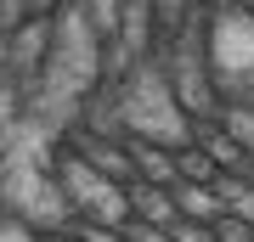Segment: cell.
<instances>
[{"label": "cell", "mask_w": 254, "mask_h": 242, "mask_svg": "<svg viewBox=\"0 0 254 242\" xmlns=\"http://www.w3.org/2000/svg\"><path fill=\"white\" fill-rule=\"evenodd\" d=\"M57 192L73 203V214L85 220H102V225H125L130 220V203H125V186L102 180L79 152H63L57 158Z\"/></svg>", "instance_id": "cell-1"}, {"label": "cell", "mask_w": 254, "mask_h": 242, "mask_svg": "<svg viewBox=\"0 0 254 242\" xmlns=\"http://www.w3.org/2000/svg\"><path fill=\"white\" fill-rule=\"evenodd\" d=\"M125 152L136 180H153V186H175V146L153 141V135H125Z\"/></svg>", "instance_id": "cell-2"}, {"label": "cell", "mask_w": 254, "mask_h": 242, "mask_svg": "<svg viewBox=\"0 0 254 242\" xmlns=\"http://www.w3.org/2000/svg\"><path fill=\"white\" fill-rule=\"evenodd\" d=\"M102 180H113V186H130L136 180V169H130V152H125V141H108V135H79V146H73Z\"/></svg>", "instance_id": "cell-3"}, {"label": "cell", "mask_w": 254, "mask_h": 242, "mask_svg": "<svg viewBox=\"0 0 254 242\" xmlns=\"http://www.w3.org/2000/svg\"><path fill=\"white\" fill-rule=\"evenodd\" d=\"M125 203H130V220H147V225H164L170 231L175 220V197H170V186H153V180H130L125 186Z\"/></svg>", "instance_id": "cell-4"}, {"label": "cell", "mask_w": 254, "mask_h": 242, "mask_svg": "<svg viewBox=\"0 0 254 242\" xmlns=\"http://www.w3.org/2000/svg\"><path fill=\"white\" fill-rule=\"evenodd\" d=\"M170 197H175V214L181 220H198V225H215L226 208H220V197H215V186H192V180H175L170 186Z\"/></svg>", "instance_id": "cell-5"}, {"label": "cell", "mask_w": 254, "mask_h": 242, "mask_svg": "<svg viewBox=\"0 0 254 242\" xmlns=\"http://www.w3.org/2000/svg\"><path fill=\"white\" fill-rule=\"evenodd\" d=\"M192 141H198L209 158H215V169H220V175H243L249 152H243V146H237V141H232V135L220 130V124H198V130H192Z\"/></svg>", "instance_id": "cell-6"}, {"label": "cell", "mask_w": 254, "mask_h": 242, "mask_svg": "<svg viewBox=\"0 0 254 242\" xmlns=\"http://www.w3.org/2000/svg\"><path fill=\"white\" fill-rule=\"evenodd\" d=\"M175 180H192V186H215V180H220V169H215V158H209L198 141H181V146H175Z\"/></svg>", "instance_id": "cell-7"}, {"label": "cell", "mask_w": 254, "mask_h": 242, "mask_svg": "<svg viewBox=\"0 0 254 242\" xmlns=\"http://www.w3.org/2000/svg\"><path fill=\"white\" fill-rule=\"evenodd\" d=\"M215 197H220L226 214H237L243 225H254V186H249L243 175H220V180H215Z\"/></svg>", "instance_id": "cell-8"}, {"label": "cell", "mask_w": 254, "mask_h": 242, "mask_svg": "<svg viewBox=\"0 0 254 242\" xmlns=\"http://www.w3.org/2000/svg\"><path fill=\"white\" fill-rule=\"evenodd\" d=\"M215 124L226 130L243 152H254V107H249V101H220V107H215Z\"/></svg>", "instance_id": "cell-9"}, {"label": "cell", "mask_w": 254, "mask_h": 242, "mask_svg": "<svg viewBox=\"0 0 254 242\" xmlns=\"http://www.w3.org/2000/svg\"><path fill=\"white\" fill-rule=\"evenodd\" d=\"M79 242H125V225H102V220H85V214H73V220H63Z\"/></svg>", "instance_id": "cell-10"}, {"label": "cell", "mask_w": 254, "mask_h": 242, "mask_svg": "<svg viewBox=\"0 0 254 242\" xmlns=\"http://www.w3.org/2000/svg\"><path fill=\"white\" fill-rule=\"evenodd\" d=\"M170 237H175V242H220V237H215V225H198V220H175V225H170Z\"/></svg>", "instance_id": "cell-11"}, {"label": "cell", "mask_w": 254, "mask_h": 242, "mask_svg": "<svg viewBox=\"0 0 254 242\" xmlns=\"http://www.w3.org/2000/svg\"><path fill=\"white\" fill-rule=\"evenodd\" d=\"M0 242H40V231L23 214H6V220H0Z\"/></svg>", "instance_id": "cell-12"}, {"label": "cell", "mask_w": 254, "mask_h": 242, "mask_svg": "<svg viewBox=\"0 0 254 242\" xmlns=\"http://www.w3.org/2000/svg\"><path fill=\"white\" fill-rule=\"evenodd\" d=\"M215 237H220V242H254V225H243L237 214H220V220H215Z\"/></svg>", "instance_id": "cell-13"}, {"label": "cell", "mask_w": 254, "mask_h": 242, "mask_svg": "<svg viewBox=\"0 0 254 242\" xmlns=\"http://www.w3.org/2000/svg\"><path fill=\"white\" fill-rule=\"evenodd\" d=\"M125 242H175L164 225H147V220H125Z\"/></svg>", "instance_id": "cell-14"}, {"label": "cell", "mask_w": 254, "mask_h": 242, "mask_svg": "<svg viewBox=\"0 0 254 242\" xmlns=\"http://www.w3.org/2000/svg\"><path fill=\"white\" fill-rule=\"evenodd\" d=\"M91 17L96 28H119V0H91Z\"/></svg>", "instance_id": "cell-15"}, {"label": "cell", "mask_w": 254, "mask_h": 242, "mask_svg": "<svg viewBox=\"0 0 254 242\" xmlns=\"http://www.w3.org/2000/svg\"><path fill=\"white\" fill-rule=\"evenodd\" d=\"M40 242H79V237H73L68 225H57V231H40Z\"/></svg>", "instance_id": "cell-16"}, {"label": "cell", "mask_w": 254, "mask_h": 242, "mask_svg": "<svg viewBox=\"0 0 254 242\" xmlns=\"http://www.w3.org/2000/svg\"><path fill=\"white\" fill-rule=\"evenodd\" d=\"M158 11H164V23H175V11H181V0H158Z\"/></svg>", "instance_id": "cell-17"}, {"label": "cell", "mask_w": 254, "mask_h": 242, "mask_svg": "<svg viewBox=\"0 0 254 242\" xmlns=\"http://www.w3.org/2000/svg\"><path fill=\"white\" fill-rule=\"evenodd\" d=\"M243 180H249V186H254V152H249V163H243Z\"/></svg>", "instance_id": "cell-18"}]
</instances>
